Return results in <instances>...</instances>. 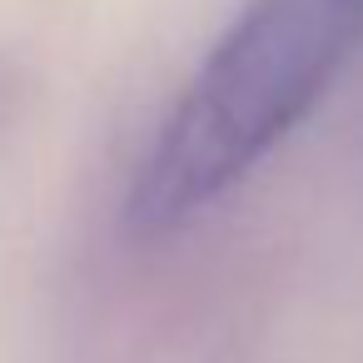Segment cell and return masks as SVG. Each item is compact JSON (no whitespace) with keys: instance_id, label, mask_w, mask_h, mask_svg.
Listing matches in <instances>:
<instances>
[{"instance_id":"1","label":"cell","mask_w":363,"mask_h":363,"mask_svg":"<svg viewBox=\"0 0 363 363\" xmlns=\"http://www.w3.org/2000/svg\"><path fill=\"white\" fill-rule=\"evenodd\" d=\"M363 50V0H239L135 155L125 219L174 234L234 194Z\"/></svg>"}]
</instances>
